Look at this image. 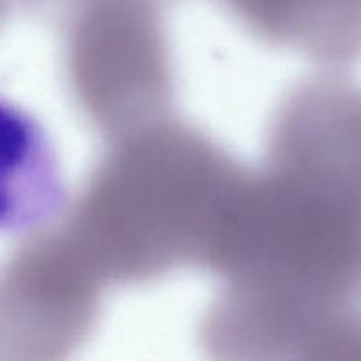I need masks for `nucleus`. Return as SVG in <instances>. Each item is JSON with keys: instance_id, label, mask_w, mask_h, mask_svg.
I'll return each mask as SVG.
<instances>
[{"instance_id": "obj_5", "label": "nucleus", "mask_w": 361, "mask_h": 361, "mask_svg": "<svg viewBox=\"0 0 361 361\" xmlns=\"http://www.w3.org/2000/svg\"><path fill=\"white\" fill-rule=\"evenodd\" d=\"M250 35L323 66L361 56V0H215Z\"/></svg>"}, {"instance_id": "obj_3", "label": "nucleus", "mask_w": 361, "mask_h": 361, "mask_svg": "<svg viewBox=\"0 0 361 361\" xmlns=\"http://www.w3.org/2000/svg\"><path fill=\"white\" fill-rule=\"evenodd\" d=\"M169 0H62L63 66L83 118L115 137L169 116Z\"/></svg>"}, {"instance_id": "obj_4", "label": "nucleus", "mask_w": 361, "mask_h": 361, "mask_svg": "<svg viewBox=\"0 0 361 361\" xmlns=\"http://www.w3.org/2000/svg\"><path fill=\"white\" fill-rule=\"evenodd\" d=\"M69 204L51 136L34 115L0 97V233L34 235Z\"/></svg>"}, {"instance_id": "obj_1", "label": "nucleus", "mask_w": 361, "mask_h": 361, "mask_svg": "<svg viewBox=\"0 0 361 361\" xmlns=\"http://www.w3.org/2000/svg\"><path fill=\"white\" fill-rule=\"evenodd\" d=\"M208 270L326 353H361V90L319 76L289 92Z\"/></svg>"}, {"instance_id": "obj_2", "label": "nucleus", "mask_w": 361, "mask_h": 361, "mask_svg": "<svg viewBox=\"0 0 361 361\" xmlns=\"http://www.w3.org/2000/svg\"><path fill=\"white\" fill-rule=\"evenodd\" d=\"M109 141L59 221L88 267L106 288L208 268L249 171L171 116Z\"/></svg>"}]
</instances>
